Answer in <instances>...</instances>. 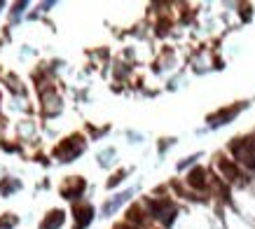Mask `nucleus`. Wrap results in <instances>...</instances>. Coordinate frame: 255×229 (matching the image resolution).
<instances>
[{"label": "nucleus", "mask_w": 255, "mask_h": 229, "mask_svg": "<svg viewBox=\"0 0 255 229\" xmlns=\"http://www.w3.org/2000/svg\"><path fill=\"white\" fill-rule=\"evenodd\" d=\"M187 183L192 185L194 190H204V187H206V180H204V171H201V168H194V171H190V178H187Z\"/></svg>", "instance_id": "obj_6"}, {"label": "nucleus", "mask_w": 255, "mask_h": 229, "mask_svg": "<svg viewBox=\"0 0 255 229\" xmlns=\"http://www.w3.org/2000/svg\"><path fill=\"white\" fill-rule=\"evenodd\" d=\"M115 229H131L129 225H120V227H115Z\"/></svg>", "instance_id": "obj_12"}, {"label": "nucleus", "mask_w": 255, "mask_h": 229, "mask_svg": "<svg viewBox=\"0 0 255 229\" xmlns=\"http://www.w3.org/2000/svg\"><path fill=\"white\" fill-rule=\"evenodd\" d=\"M152 213H155V218H159L164 225H171L173 218H176V208L171 206L169 201H155V204H152Z\"/></svg>", "instance_id": "obj_3"}, {"label": "nucleus", "mask_w": 255, "mask_h": 229, "mask_svg": "<svg viewBox=\"0 0 255 229\" xmlns=\"http://www.w3.org/2000/svg\"><path fill=\"white\" fill-rule=\"evenodd\" d=\"M129 220L140 222V208H131V211H129Z\"/></svg>", "instance_id": "obj_10"}, {"label": "nucleus", "mask_w": 255, "mask_h": 229, "mask_svg": "<svg viewBox=\"0 0 255 229\" xmlns=\"http://www.w3.org/2000/svg\"><path fill=\"white\" fill-rule=\"evenodd\" d=\"M131 197V192H124V194H120V197L115 199V201H110V204H106V208H103V213L106 215H110L113 213V211H115L117 206H120V204H124V201H127V199Z\"/></svg>", "instance_id": "obj_8"}, {"label": "nucleus", "mask_w": 255, "mask_h": 229, "mask_svg": "<svg viewBox=\"0 0 255 229\" xmlns=\"http://www.w3.org/2000/svg\"><path fill=\"white\" fill-rule=\"evenodd\" d=\"M82 147H85L82 138H80V136H73V138H68V140H63L61 145L56 147L54 154L61 161H70V159H75V154L82 152Z\"/></svg>", "instance_id": "obj_2"}, {"label": "nucleus", "mask_w": 255, "mask_h": 229, "mask_svg": "<svg viewBox=\"0 0 255 229\" xmlns=\"http://www.w3.org/2000/svg\"><path fill=\"white\" fill-rule=\"evenodd\" d=\"M230 150L234 152V157L239 161H244L248 168H255V150H253V140H248V138H237Z\"/></svg>", "instance_id": "obj_1"}, {"label": "nucleus", "mask_w": 255, "mask_h": 229, "mask_svg": "<svg viewBox=\"0 0 255 229\" xmlns=\"http://www.w3.org/2000/svg\"><path fill=\"white\" fill-rule=\"evenodd\" d=\"M122 178H124V171H120L117 176H113V180H110V187H113V185H117L120 180H122Z\"/></svg>", "instance_id": "obj_11"}, {"label": "nucleus", "mask_w": 255, "mask_h": 229, "mask_svg": "<svg viewBox=\"0 0 255 229\" xmlns=\"http://www.w3.org/2000/svg\"><path fill=\"white\" fill-rule=\"evenodd\" d=\"M63 225V211H52L45 218V222L40 225V229H59Z\"/></svg>", "instance_id": "obj_5"}, {"label": "nucleus", "mask_w": 255, "mask_h": 229, "mask_svg": "<svg viewBox=\"0 0 255 229\" xmlns=\"http://www.w3.org/2000/svg\"><path fill=\"white\" fill-rule=\"evenodd\" d=\"M92 215H94V211H92V206H82V208H75V229H85L89 222H92Z\"/></svg>", "instance_id": "obj_4"}, {"label": "nucleus", "mask_w": 255, "mask_h": 229, "mask_svg": "<svg viewBox=\"0 0 255 229\" xmlns=\"http://www.w3.org/2000/svg\"><path fill=\"white\" fill-rule=\"evenodd\" d=\"M237 110H239V108H234V110H223L220 114H216V117H211V124H213V126H218V124H223L225 119H230V117H234V114H237Z\"/></svg>", "instance_id": "obj_9"}, {"label": "nucleus", "mask_w": 255, "mask_h": 229, "mask_svg": "<svg viewBox=\"0 0 255 229\" xmlns=\"http://www.w3.org/2000/svg\"><path fill=\"white\" fill-rule=\"evenodd\" d=\"M220 171H223V173L230 178V180H237V178H239V171H237V166H234V164H230V161H225V159H220Z\"/></svg>", "instance_id": "obj_7"}]
</instances>
